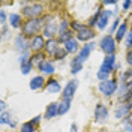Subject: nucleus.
Listing matches in <instances>:
<instances>
[{
  "instance_id": "nucleus-7",
  "label": "nucleus",
  "mask_w": 132,
  "mask_h": 132,
  "mask_svg": "<svg viewBox=\"0 0 132 132\" xmlns=\"http://www.w3.org/2000/svg\"><path fill=\"white\" fill-rule=\"evenodd\" d=\"M95 119H96V122H99V123L105 122V120L108 119V110H107L105 105L99 104L98 107L95 108Z\"/></svg>"
},
{
  "instance_id": "nucleus-27",
  "label": "nucleus",
  "mask_w": 132,
  "mask_h": 132,
  "mask_svg": "<svg viewBox=\"0 0 132 132\" xmlns=\"http://www.w3.org/2000/svg\"><path fill=\"white\" fill-rule=\"evenodd\" d=\"M20 132H35V125L32 122H27V123H23L21 126V131Z\"/></svg>"
},
{
  "instance_id": "nucleus-30",
  "label": "nucleus",
  "mask_w": 132,
  "mask_h": 132,
  "mask_svg": "<svg viewBox=\"0 0 132 132\" xmlns=\"http://www.w3.org/2000/svg\"><path fill=\"white\" fill-rule=\"evenodd\" d=\"M68 54V51H66L65 48H62V47H59V50H57V53H56V59H65V56Z\"/></svg>"
},
{
  "instance_id": "nucleus-12",
  "label": "nucleus",
  "mask_w": 132,
  "mask_h": 132,
  "mask_svg": "<svg viewBox=\"0 0 132 132\" xmlns=\"http://www.w3.org/2000/svg\"><path fill=\"white\" fill-rule=\"evenodd\" d=\"M111 11H102L101 12V16H99V21H98V27L102 30V29H105L108 24V20H110V16H111Z\"/></svg>"
},
{
  "instance_id": "nucleus-32",
  "label": "nucleus",
  "mask_w": 132,
  "mask_h": 132,
  "mask_svg": "<svg viewBox=\"0 0 132 132\" xmlns=\"http://www.w3.org/2000/svg\"><path fill=\"white\" fill-rule=\"evenodd\" d=\"M68 26H69V23H68V21H62V24H60V27H59V33L62 35V33L68 32Z\"/></svg>"
},
{
  "instance_id": "nucleus-13",
  "label": "nucleus",
  "mask_w": 132,
  "mask_h": 132,
  "mask_svg": "<svg viewBox=\"0 0 132 132\" xmlns=\"http://www.w3.org/2000/svg\"><path fill=\"white\" fill-rule=\"evenodd\" d=\"M45 50H47L48 54L56 56V53H57V50H59V41L57 39H48L47 45H45Z\"/></svg>"
},
{
  "instance_id": "nucleus-5",
  "label": "nucleus",
  "mask_w": 132,
  "mask_h": 132,
  "mask_svg": "<svg viewBox=\"0 0 132 132\" xmlns=\"http://www.w3.org/2000/svg\"><path fill=\"white\" fill-rule=\"evenodd\" d=\"M42 11H44L42 5H32V6H27V8L23 9V14L26 16H29L30 20H35L42 14Z\"/></svg>"
},
{
  "instance_id": "nucleus-3",
  "label": "nucleus",
  "mask_w": 132,
  "mask_h": 132,
  "mask_svg": "<svg viewBox=\"0 0 132 132\" xmlns=\"http://www.w3.org/2000/svg\"><path fill=\"white\" fill-rule=\"evenodd\" d=\"M77 87H78V81H77V80H71V81L65 86V89H63L62 99H63V101H72Z\"/></svg>"
},
{
  "instance_id": "nucleus-44",
  "label": "nucleus",
  "mask_w": 132,
  "mask_h": 132,
  "mask_svg": "<svg viewBox=\"0 0 132 132\" xmlns=\"http://www.w3.org/2000/svg\"><path fill=\"white\" fill-rule=\"evenodd\" d=\"M71 132H77V125H72L71 126Z\"/></svg>"
},
{
  "instance_id": "nucleus-20",
  "label": "nucleus",
  "mask_w": 132,
  "mask_h": 132,
  "mask_svg": "<svg viewBox=\"0 0 132 132\" xmlns=\"http://www.w3.org/2000/svg\"><path fill=\"white\" fill-rule=\"evenodd\" d=\"M65 50L68 53H77V51H78V42H77V39H71V41L66 42Z\"/></svg>"
},
{
  "instance_id": "nucleus-46",
  "label": "nucleus",
  "mask_w": 132,
  "mask_h": 132,
  "mask_svg": "<svg viewBox=\"0 0 132 132\" xmlns=\"http://www.w3.org/2000/svg\"><path fill=\"white\" fill-rule=\"evenodd\" d=\"M131 120H132V114H131Z\"/></svg>"
},
{
  "instance_id": "nucleus-23",
  "label": "nucleus",
  "mask_w": 132,
  "mask_h": 132,
  "mask_svg": "<svg viewBox=\"0 0 132 132\" xmlns=\"http://www.w3.org/2000/svg\"><path fill=\"white\" fill-rule=\"evenodd\" d=\"M126 30H128V26L125 24H120V27H119V30H117V33H116V41H122L125 38V35H126Z\"/></svg>"
},
{
  "instance_id": "nucleus-24",
  "label": "nucleus",
  "mask_w": 132,
  "mask_h": 132,
  "mask_svg": "<svg viewBox=\"0 0 132 132\" xmlns=\"http://www.w3.org/2000/svg\"><path fill=\"white\" fill-rule=\"evenodd\" d=\"M9 23L12 27H20L21 26V16L18 14H11L9 15Z\"/></svg>"
},
{
  "instance_id": "nucleus-16",
  "label": "nucleus",
  "mask_w": 132,
  "mask_h": 132,
  "mask_svg": "<svg viewBox=\"0 0 132 132\" xmlns=\"http://www.w3.org/2000/svg\"><path fill=\"white\" fill-rule=\"evenodd\" d=\"M57 26H56V23H48V26L45 27V30H44V38H48V39H53V36L56 35V32H57Z\"/></svg>"
},
{
  "instance_id": "nucleus-39",
  "label": "nucleus",
  "mask_w": 132,
  "mask_h": 132,
  "mask_svg": "<svg viewBox=\"0 0 132 132\" xmlns=\"http://www.w3.org/2000/svg\"><path fill=\"white\" fill-rule=\"evenodd\" d=\"M39 120H41V116H36V117H35V119L32 120V123H33V125H36V123H39Z\"/></svg>"
},
{
  "instance_id": "nucleus-45",
  "label": "nucleus",
  "mask_w": 132,
  "mask_h": 132,
  "mask_svg": "<svg viewBox=\"0 0 132 132\" xmlns=\"http://www.w3.org/2000/svg\"><path fill=\"white\" fill-rule=\"evenodd\" d=\"M129 47H131V50H132V44H131V45H129Z\"/></svg>"
},
{
  "instance_id": "nucleus-15",
  "label": "nucleus",
  "mask_w": 132,
  "mask_h": 132,
  "mask_svg": "<svg viewBox=\"0 0 132 132\" xmlns=\"http://www.w3.org/2000/svg\"><path fill=\"white\" fill-rule=\"evenodd\" d=\"M60 90H62V86H60V82L57 80H50V81H47V92L48 93H59Z\"/></svg>"
},
{
  "instance_id": "nucleus-31",
  "label": "nucleus",
  "mask_w": 132,
  "mask_h": 132,
  "mask_svg": "<svg viewBox=\"0 0 132 132\" xmlns=\"http://www.w3.org/2000/svg\"><path fill=\"white\" fill-rule=\"evenodd\" d=\"M71 27L74 29V30H77V33L80 32V30H82L86 26L84 24H81V23H77V21H74V23H71Z\"/></svg>"
},
{
  "instance_id": "nucleus-43",
  "label": "nucleus",
  "mask_w": 132,
  "mask_h": 132,
  "mask_svg": "<svg viewBox=\"0 0 132 132\" xmlns=\"http://www.w3.org/2000/svg\"><path fill=\"white\" fill-rule=\"evenodd\" d=\"M104 5H116V2H113V0H105V2H104Z\"/></svg>"
},
{
  "instance_id": "nucleus-2",
  "label": "nucleus",
  "mask_w": 132,
  "mask_h": 132,
  "mask_svg": "<svg viewBox=\"0 0 132 132\" xmlns=\"http://www.w3.org/2000/svg\"><path fill=\"white\" fill-rule=\"evenodd\" d=\"M101 50L107 54V56H113L116 51V41L114 38L111 36V35H107V36H104L102 38V41H101Z\"/></svg>"
},
{
  "instance_id": "nucleus-29",
  "label": "nucleus",
  "mask_w": 132,
  "mask_h": 132,
  "mask_svg": "<svg viewBox=\"0 0 132 132\" xmlns=\"http://www.w3.org/2000/svg\"><path fill=\"white\" fill-rule=\"evenodd\" d=\"M32 68H33V63H32V62H29V63H26V65L21 66V72H23L24 75L29 74V72L32 71Z\"/></svg>"
},
{
  "instance_id": "nucleus-33",
  "label": "nucleus",
  "mask_w": 132,
  "mask_h": 132,
  "mask_svg": "<svg viewBox=\"0 0 132 132\" xmlns=\"http://www.w3.org/2000/svg\"><path fill=\"white\" fill-rule=\"evenodd\" d=\"M108 75H110L108 72H104V71H99V72H98V78L101 80V81H107V80H108Z\"/></svg>"
},
{
  "instance_id": "nucleus-47",
  "label": "nucleus",
  "mask_w": 132,
  "mask_h": 132,
  "mask_svg": "<svg viewBox=\"0 0 132 132\" xmlns=\"http://www.w3.org/2000/svg\"><path fill=\"white\" fill-rule=\"evenodd\" d=\"M131 104H132V99H131Z\"/></svg>"
},
{
  "instance_id": "nucleus-18",
  "label": "nucleus",
  "mask_w": 132,
  "mask_h": 132,
  "mask_svg": "<svg viewBox=\"0 0 132 132\" xmlns=\"http://www.w3.org/2000/svg\"><path fill=\"white\" fill-rule=\"evenodd\" d=\"M15 47L18 51H24L26 53V50H27V42H26V36H23V35H20L18 38L15 39Z\"/></svg>"
},
{
  "instance_id": "nucleus-37",
  "label": "nucleus",
  "mask_w": 132,
  "mask_h": 132,
  "mask_svg": "<svg viewBox=\"0 0 132 132\" xmlns=\"http://www.w3.org/2000/svg\"><path fill=\"white\" fill-rule=\"evenodd\" d=\"M131 44H132V33H129V35H128V41H126V45L129 47Z\"/></svg>"
},
{
  "instance_id": "nucleus-19",
  "label": "nucleus",
  "mask_w": 132,
  "mask_h": 132,
  "mask_svg": "<svg viewBox=\"0 0 132 132\" xmlns=\"http://www.w3.org/2000/svg\"><path fill=\"white\" fill-rule=\"evenodd\" d=\"M44 84H45L44 77H41V75H39V77H35L32 81H30V89H32V90H38V89H41Z\"/></svg>"
},
{
  "instance_id": "nucleus-28",
  "label": "nucleus",
  "mask_w": 132,
  "mask_h": 132,
  "mask_svg": "<svg viewBox=\"0 0 132 132\" xmlns=\"http://www.w3.org/2000/svg\"><path fill=\"white\" fill-rule=\"evenodd\" d=\"M11 113H8V111H3L2 113V116H0V122H2V125H6V123H11Z\"/></svg>"
},
{
  "instance_id": "nucleus-41",
  "label": "nucleus",
  "mask_w": 132,
  "mask_h": 132,
  "mask_svg": "<svg viewBox=\"0 0 132 132\" xmlns=\"http://www.w3.org/2000/svg\"><path fill=\"white\" fill-rule=\"evenodd\" d=\"M0 108H2V113L6 110V104H5V101H2V102H0Z\"/></svg>"
},
{
  "instance_id": "nucleus-36",
  "label": "nucleus",
  "mask_w": 132,
  "mask_h": 132,
  "mask_svg": "<svg viewBox=\"0 0 132 132\" xmlns=\"http://www.w3.org/2000/svg\"><path fill=\"white\" fill-rule=\"evenodd\" d=\"M126 60H128V63H129V65H132V50L128 53V57H126Z\"/></svg>"
},
{
  "instance_id": "nucleus-14",
  "label": "nucleus",
  "mask_w": 132,
  "mask_h": 132,
  "mask_svg": "<svg viewBox=\"0 0 132 132\" xmlns=\"http://www.w3.org/2000/svg\"><path fill=\"white\" fill-rule=\"evenodd\" d=\"M59 116V104L56 102H53V104H50L47 110H45V119H53V117H56Z\"/></svg>"
},
{
  "instance_id": "nucleus-25",
  "label": "nucleus",
  "mask_w": 132,
  "mask_h": 132,
  "mask_svg": "<svg viewBox=\"0 0 132 132\" xmlns=\"http://www.w3.org/2000/svg\"><path fill=\"white\" fill-rule=\"evenodd\" d=\"M72 35H74V33H72V32H69V30H68V32L62 33V35L59 36V39H57V41H59V42H63V44H66L68 41H71V39H74V38H72Z\"/></svg>"
},
{
  "instance_id": "nucleus-38",
  "label": "nucleus",
  "mask_w": 132,
  "mask_h": 132,
  "mask_svg": "<svg viewBox=\"0 0 132 132\" xmlns=\"http://www.w3.org/2000/svg\"><path fill=\"white\" fill-rule=\"evenodd\" d=\"M131 5H132V2H125L123 3V9H129L131 8Z\"/></svg>"
},
{
  "instance_id": "nucleus-9",
  "label": "nucleus",
  "mask_w": 132,
  "mask_h": 132,
  "mask_svg": "<svg viewBox=\"0 0 132 132\" xmlns=\"http://www.w3.org/2000/svg\"><path fill=\"white\" fill-rule=\"evenodd\" d=\"M77 38L80 39V41H82V42H86V41H90V39H93L95 38V32L92 30L90 27H84L82 30H80V32L77 33Z\"/></svg>"
},
{
  "instance_id": "nucleus-42",
  "label": "nucleus",
  "mask_w": 132,
  "mask_h": 132,
  "mask_svg": "<svg viewBox=\"0 0 132 132\" xmlns=\"http://www.w3.org/2000/svg\"><path fill=\"white\" fill-rule=\"evenodd\" d=\"M125 129H126V132H132V125H126Z\"/></svg>"
},
{
  "instance_id": "nucleus-17",
  "label": "nucleus",
  "mask_w": 132,
  "mask_h": 132,
  "mask_svg": "<svg viewBox=\"0 0 132 132\" xmlns=\"http://www.w3.org/2000/svg\"><path fill=\"white\" fill-rule=\"evenodd\" d=\"M39 71L41 72H44V74H48V75H51L53 72H54V65L51 63V62H42L41 65H39Z\"/></svg>"
},
{
  "instance_id": "nucleus-8",
  "label": "nucleus",
  "mask_w": 132,
  "mask_h": 132,
  "mask_svg": "<svg viewBox=\"0 0 132 132\" xmlns=\"http://www.w3.org/2000/svg\"><path fill=\"white\" fill-rule=\"evenodd\" d=\"M95 47H96V45H95L93 42L87 44V45H84V47H82V50L80 51V54H78V57H77V59H78L81 63H84V62L89 59V56H90V53H92V50L95 48Z\"/></svg>"
},
{
  "instance_id": "nucleus-35",
  "label": "nucleus",
  "mask_w": 132,
  "mask_h": 132,
  "mask_svg": "<svg viewBox=\"0 0 132 132\" xmlns=\"http://www.w3.org/2000/svg\"><path fill=\"white\" fill-rule=\"evenodd\" d=\"M5 21H6V14H5V11H2L0 12V23L5 24Z\"/></svg>"
},
{
  "instance_id": "nucleus-1",
  "label": "nucleus",
  "mask_w": 132,
  "mask_h": 132,
  "mask_svg": "<svg viewBox=\"0 0 132 132\" xmlns=\"http://www.w3.org/2000/svg\"><path fill=\"white\" fill-rule=\"evenodd\" d=\"M39 27H41V20H38V18H35V20H29V21H26L24 26H23V33H24V36H32L35 38L36 36V33L39 30Z\"/></svg>"
},
{
  "instance_id": "nucleus-10",
  "label": "nucleus",
  "mask_w": 132,
  "mask_h": 132,
  "mask_svg": "<svg viewBox=\"0 0 132 132\" xmlns=\"http://www.w3.org/2000/svg\"><path fill=\"white\" fill-rule=\"evenodd\" d=\"M45 39H44V36H41V35H36L35 38L32 39V42H30V47H32L35 51H41L42 48H45Z\"/></svg>"
},
{
  "instance_id": "nucleus-4",
  "label": "nucleus",
  "mask_w": 132,
  "mask_h": 132,
  "mask_svg": "<svg viewBox=\"0 0 132 132\" xmlns=\"http://www.w3.org/2000/svg\"><path fill=\"white\" fill-rule=\"evenodd\" d=\"M99 90L102 92V95H105V96H111V95L117 90V82H116L114 80L102 81L99 84Z\"/></svg>"
},
{
  "instance_id": "nucleus-34",
  "label": "nucleus",
  "mask_w": 132,
  "mask_h": 132,
  "mask_svg": "<svg viewBox=\"0 0 132 132\" xmlns=\"http://www.w3.org/2000/svg\"><path fill=\"white\" fill-rule=\"evenodd\" d=\"M129 78H132V71H129V72L123 74V81H125V84H126V81H128Z\"/></svg>"
},
{
  "instance_id": "nucleus-40",
  "label": "nucleus",
  "mask_w": 132,
  "mask_h": 132,
  "mask_svg": "<svg viewBox=\"0 0 132 132\" xmlns=\"http://www.w3.org/2000/svg\"><path fill=\"white\" fill-rule=\"evenodd\" d=\"M117 26H119V18H117V20L114 21V24H113V27H111V30H113V32H114L116 29H117Z\"/></svg>"
},
{
  "instance_id": "nucleus-22",
  "label": "nucleus",
  "mask_w": 132,
  "mask_h": 132,
  "mask_svg": "<svg viewBox=\"0 0 132 132\" xmlns=\"http://www.w3.org/2000/svg\"><path fill=\"white\" fill-rule=\"evenodd\" d=\"M69 108H71V101H62L59 104V116L66 114L69 111Z\"/></svg>"
},
{
  "instance_id": "nucleus-26",
  "label": "nucleus",
  "mask_w": 132,
  "mask_h": 132,
  "mask_svg": "<svg viewBox=\"0 0 132 132\" xmlns=\"http://www.w3.org/2000/svg\"><path fill=\"white\" fill-rule=\"evenodd\" d=\"M44 57H45V56H44V54H42V53H38V54H35V56H32V59H30V62H32L33 65H41L42 62H45V60H44Z\"/></svg>"
},
{
  "instance_id": "nucleus-21",
  "label": "nucleus",
  "mask_w": 132,
  "mask_h": 132,
  "mask_svg": "<svg viewBox=\"0 0 132 132\" xmlns=\"http://www.w3.org/2000/svg\"><path fill=\"white\" fill-rule=\"evenodd\" d=\"M80 71H82V63L75 57L74 60L71 62V72H72V74H78Z\"/></svg>"
},
{
  "instance_id": "nucleus-6",
  "label": "nucleus",
  "mask_w": 132,
  "mask_h": 132,
  "mask_svg": "<svg viewBox=\"0 0 132 132\" xmlns=\"http://www.w3.org/2000/svg\"><path fill=\"white\" fill-rule=\"evenodd\" d=\"M116 68H117V65H116V57H114V54H113V56H107L105 57V60H104V63H102L99 71H104V72L111 74Z\"/></svg>"
},
{
  "instance_id": "nucleus-11",
  "label": "nucleus",
  "mask_w": 132,
  "mask_h": 132,
  "mask_svg": "<svg viewBox=\"0 0 132 132\" xmlns=\"http://www.w3.org/2000/svg\"><path fill=\"white\" fill-rule=\"evenodd\" d=\"M131 110H132V104L131 102L120 105V107L116 110V119H122V117H125V116H128L129 113H131Z\"/></svg>"
}]
</instances>
